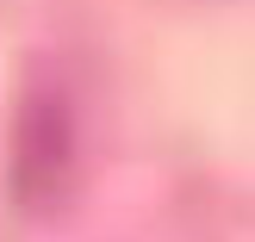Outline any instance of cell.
I'll return each mask as SVG.
<instances>
[{"instance_id":"1","label":"cell","mask_w":255,"mask_h":242,"mask_svg":"<svg viewBox=\"0 0 255 242\" xmlns=\"http://www.w3.org/2000/svg\"><path fill=\"white\" fill-rule=\"evenodd\" d=\"M75 106L50 75H37L19 99V118H12V161H6V186L25 211H56L75 186Z\"/></svg>"}]
</instances>
